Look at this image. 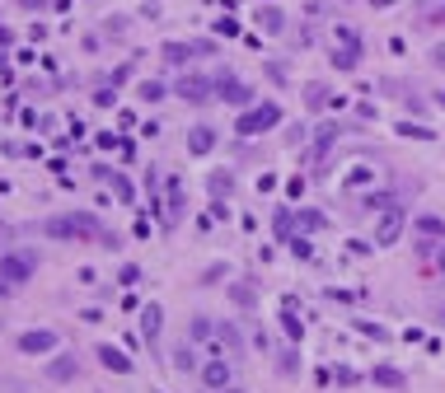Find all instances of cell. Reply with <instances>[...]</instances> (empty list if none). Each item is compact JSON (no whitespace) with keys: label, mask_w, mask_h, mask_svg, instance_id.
Segmentation results:
<instances>
[{"label":"cell","mask_w":445,"mask_h":393,"mask_svg":"<svg viewBox=\"0 0 445 393\" xmlns=\"http://www.w3.org/2000/svg\"><path fill=\"white\" fill-rule=\"evenodd\" d=\"M281 328L291 332L295 342H300V337H305V328H300V318H295V304H286V314H281Z\"/></svg>","instance_id":"83f0119b"},{"label":"cell","mask_w":445,"mask_h":393,"mask_svg":"<svg viewBox=\"0 0 445 393\" xmlns=\"http://www.w3.org/2000/svg\"><path fill=\"white\" fill-rule=\"evenodd\" d=\"M33 272H38V258H33V253H24V249L0 253V281H5V286H24V281H33Z\"/></svg>","instance_id":"3957f363"},{"label":"cell","mask_w":445,"mask_h":393,"mask_svg":"<svg viewBox=\"0 0 445 393\" xmlns=\"http://www.w3.org/2000/svg\"><path fill=\"white\" fill-rule=\"evenodd\" d=\"M118 281H122L127 290H132V286H141V267H136V262H127V267L118 272Z\"/></svg>","instance_id":"f1b7e54d"},{"label":"cell","mask_w":445,"mask_h":393,"mask_svg":"<svg viewBox=\"0 0 445 393\" xmlns=\"http://www.w3.org/2000/svg\"><path fill=\"white\" fill-rule=\"evenodd\" d=\"M113 98H118V84H113V80H108L104 89H99V94H94V103H99V108H113Z\"/></svg>","instance_id":"f546056e"},{"label":"cell","mask_w":445,"mask_h":393,"mask_svg":"<svg viewBox=\"0 0 445 393\" xmlns=\"http://www.w3.org/2000/svg\"><path fill=\"white\" fill-rule=\"evenodd\" d=\"M370 384H380V389H389V393H403L408 389V375L394 370V365H375V370H370Z\"/></svg>","instance_id":"8fae6325"},{"label":"cell","mask_w":445,"mask_h":393,"mask_svg":"<svg viewBox=\"0 0 445 393\" xmlns=\"http://www.w3.org/2000/svg\"><path fill=\"white\" fill-rule=\"evenodd\" d=\"M206 188H211L216 202H225V197L234 192V178H230V173H211V178H206Z\"/></svg>","instance_id":"7402d4cb"},{"label":"cell","mask_w":445,"mask_h":393,"mask_svg":"<svg viewBox=\"0 0 445 393\" xmlns=\"http://www.w3.org/2000/svg\"><path fill=\"white\" fill-rule=\"evenodd\" d=\"M183 206H188V197H183V183H178V178H169V211H164V225H178Z\"/></svg>","instance_id":"e0dca14e"},{"label":"cell","mask_w":445,"mask_h":393,"mask_svg":"<svg viewBox=\"0 0 445 393\" xmlns=\"http://www.w3.org/2000/svg\"><path fill=\"white\" fill-rule=\"evenodd\" d=\"M431 66H441V71H445V43H441V47H431Z\"/></svg>","instance_id":"60d3db41"},{"label":"cell","mask_w":445,"mask_h":393,"mask_svg":"<svg viewBox=\"0 0 445 393\" xmlns=\"http://www.w3.org/2000/svg\"><path fill=\"white\" fill-rule=\"evenodd\" d=\"M276 239H281V244L291 239V211H276Z\"/></svg>","instance_id":"4dcf8cb0"},{"label":"cell","mask_w":445,"mask_h":393,"mask_svg":"<svg viewBox=\"0 0 445 393\" xmlns=\"http://www.w3.org/2000/svg\"><path fill=\"white\" fill-rule=\"evenodd\" d=\"M216 98H220V103H230V108H248V103H253V89H248L239 75L220 71V75H216Z\"/></svg>","instance_id":"5b68a950"},{"label":"cell","mask_w":445,"mask_h":393,"mask_svg":"<svg viewBox=\"0 0 445 393\" xmlns=\"http://www.w3.org/2000/svg\"><path fill=\"white\" fill-rule=\"evenodd\" d=\"M220 276H230V267H225V262H220V267H211V272H206V286H216V281H220Z\"/></svg>","instance_id":"74e56055"},{"label":"cell","mask_w":445,"mask_h":393,"mask_svg":"<svg viewBox=\"0 0 445 393\" xmlns=\"http://www.w3.org/2000/svg\"><path fill=\"white\" fill-rule=\"evenodd\" d=\"M356 332H366V337H384V328H380V323H366V318L356 323Z\"/></svg>","instance_id":"8d00e7d4"},{"label":"cell","mask_w":445,"mask_h":393,"mask_svg":"<svg viewBox=\"0 0 445 393\" xmlns=\"http://www.w3.org/2000/svg\"><path fill=\"white\" fill-rule=\"evenodd\" d=\"M132 71H136V61H122L118 71H113V84H127V80H132Z\"/></svg>","instance_id":"d6a6232c"},{"label":"cell","mask_w":445,"mask_h":393,"mask_svg":"<svg viewBox=\"0 0 445 393\" xmlns=\"http://www.w3.org/2000/svg\"><path fill=\"white\" fill-rule=\"evenodd\" d=\"M76 375H80L76 356H57V361H47V379H57V384H71Z\"/></svg>","instance_id":"5bb4252c"},{"label":"cell","mask_w":445,"mask_h":393,"mask_svg":"<svg viewBox=\"0 0 445 393\" xmlns=\"http://www.w3.org/2000/svg\"><path fill=\"white\" fill-rule=\"evenodd\" d=\"M108 183H113V197H118L122 206H132V202H136V192H132V183H127V178H118V173H108Z\"/></svg>","instance_id":"cb8c5ba5"},{"label":"cell","mask_w":445,"mask_h":393,"mask_svg":"<svg viewBox=\"0 0 445 393\" xmlns=\"http://www.w3.org/2000/svg\"><path fill=\"white\" fill-rule=\"evenodd\" d=\"M445 19V5H427V24H441Z\"/></svg>","instance_id":"f35d334b"},{"label":"cell","mask_w":445,"mask_h":393,"mask_svg":"<svg viewBox=\"0 0 445 393\" xmlns=\"http://www.w3.org/2000/svg\"><path fill=\"white\" fill-rule=\"evenodd\" d=\"M328 103H338V94H333L328 84H305V108L309 112H323Z\"/></svg>","instance_id":"9a60e30c"},{"label":"cell","mask_w":445,"mask_h":393,"mask_svg":"<svg viewBox=\"0 0 445 393\" xmlns=\"http://www.w3.org/2000/svg\"><path fill=\"white\" fill-rule=\"evenodd\" d=\"M136 94H141V103H160V98H164V84H160V80H141Z\"/></svg>","instance_id":"d4e9b609"},{"label":"cell","mask_w":445,"mask_h":393,"mask_svg":"<svg viewBox=\"0 0 445 393\" xmlns=\"http://www.w3.org/2000/svg\"><path fill=\"white\" fill-rule=\"evenodd\" d=\"M230 299L239 304V309H253V304H258V290H253L248 281H234L230 286Z\"/></svg>","instance_id":"44dd1931"},{"label":"cell","mask_w":445,"mask_h":393,"mask_svg":"<svg viewBox=\"0 0 445 393\" xmlns=\"http://www.w3.org/2000/svg\"><path fill=\"white\" fill-rule=\"evenodd\" d=\"M286 244H291V253H295V258H314V249H309L305 239H286Z\"/></svg>","instance_id":"e575fe53"},{"label":"cell","mask_w":445,"mask_h":393,"mask_svg":"<svg viewBox=\"0 0 445 393\" xmlns=\"http://www.w3.org/2000/svg\"><path fill=\"white\" fill-rule=\"evenodd\" d=\"M403 230H408V211H403V206H384L380 221H375V244L389 249V244H399Z\"/></svg>","instance_id":"277c9868"},{"label":"cell","mask_w":445,"mask_h":393,"mask_svg":"<svg viewBox=\"0 0 445 393\" xmlns=\"http://www.w3.org/2000/svg\"><path fill=\"white\" fill-rule=\"evenodd\" d=\"M272 126H281V103H258V108H248L239 122H234V131L239 136H262V131H272Z\"/></svg>","instance_id":"7a4b0ae2"},{"label":"cell","mask_w":445,"mask_h":393,"mask_svg":"<svg viewBox=\"0 0 445 393\" xmlns=\"http://www.w3.org/2000/svg\"><path fill=\"white\" fill-rule=\"evenodd\" d=\"M413 230H417L422 239H436V244L445 239V221H441V216H417V221H413Z\"/></svg>","instance_id":"ac0fdd59"},{"label":"cell","mask_w":445,"mask_h":393,"mask_svg":"<svg viewBox=\"0 0 445 393\" xmlns=\"http://www.w3.org/2000/svg\"><path fill=\"white\" fill-rule=\"evenodd\" d=\"M174 370H202V361H197V346L192 342H178V351H174Z\"/></svg>","instance_id":"ffe728a7"},{"label":"cell","mask_w":445,"mask_h":393,"mask_svg":"<svg viewBox=\"0 0 445 393\" xmlns=\"http://www.w3.org/2000/svg\"><path fill=\"white\" fill-rule=\"evenodd\" d=\"M197 375H202V384H206V389H225V384H230V361H220V356H216V361H206V365H202V370H197Z\"/></svg>","instance_id":"30bf717a"},{"label":"cell","mask_w":445,"mask_h":393,"mask_svg":"<svg viewBox=\"0 0 445 393\" xmlns=\"http://www.w3.org/2000/svg\"><path fill=\"white\" fill-rule=\"evenodd\" d=\"M370 5H394V0H370Z\"/></svg>","instance_id":"bcb514c9"},{"label":"cell","mask_w":445,"mask_h":393,"mask_svg":"<svg viewBox=\"0 0 445 393\" xmlns=\"http://www.w3.org/2000/svg\"><path fill=\"white\" fill-rule=\"evenodd\" d=\"M216 393H244V389H234V384H225V389H216Z\"/></svg>","instance_id":"7bdbcfd3"},{"label":"cell","mask_w":445,"mask_h":393,"mask_svg":"<svg viewBox=\"0 0 445 393\" xmlns=\"http://www.w3.org/2000/svg\"><path fill=\"white\" fill-rule=\"evenodd\" d=\"M76 281H80V286H94L99 276H94V267H80V272H76Z\"/></svg>","instance_id":"ab89813d"},{"label":"cell","mask_w":445,"mask_h":393,"mask_svg":"<svg viewBox=\"0 0 445 393\" xmlns=\"http://www.w3.org/2000/svg\"><path fill=\"white\" fill-rule=\"evenodd\" d=\"M19 5H33V10H38V5H43V0H19Z\"/></svg>","instance_id":"f6af8a7d"},{"label":"cell","mask_w":445,"mask_h":393,"mask_svg":"<svg viewBox=\"0 0 445 393\" xmlns=\"http://www.w3.org/2000/svg\"><path fill=\"white\" fill-rule=\"evenodd\" d=\"M333 38L342 43V47L333 52V66H338V71H356V61H361V38H356L347 24H338V29H333Z\"/></svg>","instance_id":"8992f818"},{"label":"cell","mask_w":445,"mask_h":393,"mask_svg":"<svg viewBox=\"0 0 445 393\" xmlns=\"http://www.w3.org/2000/svg\"><path fill=\"white\" fill-rule=\"evenodd\" d=\"M94 356H99V365H104V370H113V375H132V370H136V365H132V356H122L118 346H99Z\"/></svg>","instance_id":"7c38bea8"},{"label":"cell","mask_w":445,"mask_h":393,"mask_svg":"<svg viewBox=\"0 0 445 393\" xmlns=\"http://www.w3.org/2000/svg\"><path fill=\"white\" fill-rule=\"evenodd\" d=\"M366 178H370V169H366V164H356V169L347 173V188H361V183H366Z\"/></svg>","instance_id":"1f68e13d"},{"label":"cell","mask_w":445,"mask_h":393,"mask_svg":"<svg viewBox=\"0 0 445 393\" xmlns=\"http://www.w3.org/2000/svg\"><path fill=\"white\" fill-rule=\"evenodd\" d=\"M0 43H10V29H5V24H0Z\"/></svg>","instance_id":"ee69618b"},{"label":"cell","mask_w":445,"mask_h":393,"mask_svg":"<svg viewBox=\"0 0 445 393\" xmlns=\"http://www.w3.org/2000/svg\"><path fill=\"white\" fill-rule=\"evenodd\" d=\"M333 141H338V126H333V122H328V126H319V136H314V159H323V155H328V145H333Z\"/></svg>","instance_id":"603a6c76"},{"label":"cell","mask_w":445,"mask_h":393,"mask_svg":"<svg viewBox=\"0 0 445 393\" xmlns=\"http://www.w3.org/2000/svg\"><path fill=\"white\" fill-rule=\"evenodd\" d=\"M258 24H262V33H286V15H281L276 5H262V10H258Z\"/></svg>","instance_id":"d6986e66"},{"label":"cell","mask_w":445,"mask_h":393,"mask_svg":"<svg viewBox=\"0 0 445 393\" xmlns=\"http://www.w3.org/2000/svg\"><path fill=\"white\" fill-rule=\"evenodd\" d=\"M267 75H272L276 84H286V66H281V61H267Z\"/></svg>","instance_id":"d590c367"},{"label":"cell","mask_w":445,"mask_h":393,"mask_svg":"<svg viewBox=\"0 0 445 393\" xmlns=\"http://www.w3.org/2000/svg\"><path fill=\"white\" fill-rule=\"evenodd\" d=\"M216 141H220V136H216V126H192V131H188V155H211L216 150Z\"/></svg>","instance_id":"9c48e42d"},{"label":"cell","mask_w":445,"mask_h":393,"mask_svg":"<svg viewBox=\"0 0 445 393\" xmlns=\"http://www.w3.org/2000/svg\"><path fill=\"white\" fill-rule=\"evenodd\" d=\"M160 328H164V309L150 299V304L141 309V337H146V342H155V337H160Z\"/></svg>","instance_id":"4fadbf2b"},{"label":"cell","mask_w":445,"mask_h":393,"mask_svg":"<svg viewBox=\"0 0 445 393\" xmlns=\"http://www.w3.org/2000/svg\"><path fill=\"white\" fill-rule=\"evenodd\" d=\"M132 235H136V239H150V235H155V225L146 221V216H136V225H132Z\"/></svg>","instance_id":"836d02e7"},{"label":"cell","mask_w":445,"mask_h":393,"mask_svg":"<svg viewBox=\"0 0 445 393\" xmlns=\"http://www.w3.org/2000/svg\"><path fill=\"white\" fill-rule=\"evenodd\" d=\"M57 342H62V337L52 328H33V332L19 337V351H24V356H47V351H57Z\"/></svg>","instance_id":"ba28073f"},{"label":"cell","mask_w":445,"mask_h":393,"mask_svg":"<svg viewBox=\"0 0 445 393\" xmlns=\"http://www.w3.org/2000/svg\"><path fill=\"white\" fill-rule=\"evenodd\" d=\"M43 230H47L52 239H62V244H80V239H99V244H104V239H108L94 211H76V216H52Z\"/></svg>","instance_id":"6da1fadb"},{"label":"cell","mask_w":445,"mask_h":393,"mask_svg":"<svg viewBox=\"0 0 445 393\" xmlns=\"http://www.w3.org/2000/svg\"><path fill=\"white\" fill-rule=\"evenodd\" d=\"M295 225H300V230H323V225H328V216H323V211H300V216H295Z\"/></svg>","instance_id":"484cf974"},{"label":"cell","mask_w":445,"mask_h":393,"mask_svg":"<svg viewBox=\"0 0 445 393\" xmlns=\"http://www.w3.org/2000/svg\"><path fill=\"white\" fill-rule=\"evenodd\" d=\"M192 52H197V43H164L160 57H164L169 66H188V61H192Z\"/></svg>","instance_id":"2e32d148"},{"label":"cell","mask_w":445,"mask_h":393,"mask_svg":"<svg viewBox=\"0 0 445 393\" xmlns=\"http://www.w3.org/2000/svg\"><path fill=\"white\" fill-rule=\"evenodd\" d=\"M174 94L183 98V103H206V98L216 94V80H202V75H178Z\"/></svg>","instance_id":"52a82bcc"},{"label":"cell","mask_w":445,"mask_h":393,"mask_svg":"<svg viewBox=\"0 0 445 393\" xmlns=\"http://www.w3.org/2000/svg\"><path fill=\"white\" fill-rule=\"evenodd\" d=\"M436 267H441V276H445V239L436 244Z\"/></svg>","instance_id":"b9f144b4"},{"label":"cell","mask_w":445,"mask_h":393,"mask_svg":"<svg viewBox=\"0 0 445 393\" xmlns=\"http://www.w3.org/2000/svg\"><path fill=\"white\" fill-rule=\"evenodd\" d=\"M399 131H403V136H413V141H431V136H436V131L422 126V122H399Z\"/></svg>","instance_id":"4316f807"}]
</instances>
